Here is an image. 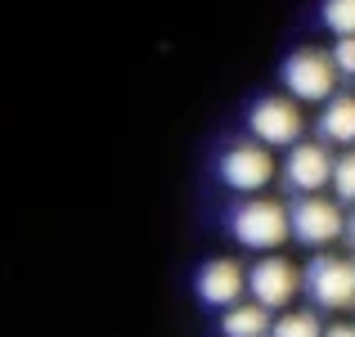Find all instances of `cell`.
<instances>
[{
	"mask_svg": "<svg viewBox=\"0 0 355 337\" xmlns=\"http://www.w3.org/2000/svg\"><path fill=\"white\" fill-rule=\"evenodd\" d=\"M230 230H234V243L248 252H279L288 239H293V216H288V207L279 198H261V193H252V198H243L234 207V216H230Z\"/></svg>",
	"mask_w": 355,
	"mask_h": 337,
	"instance_id": "6da1fadb",
	"label": "cell"
},
{
	"mask_svg": "<svg viewBox=\"0 0 355 337\" xmlns=\"http://www.w3.org/2000/svg\"><path fill=\"white\" fill-rule=\"evenodd\" d=\"M338 63H333L329 50H315V45H302L284 59V86L297 104H324L329 95H338Z\"/></svg>",
	"mask_w": 355,
	"mask_h": 337,
	"instance_id": "7a4b0ae2",
	"label": "cell"
},
{
	"mask_svg": "<svg viewBox=\"0 0 355 337\" xmlns=\"http://www.w3.org/2000/svg\"><path fill=\"white\" fill-rule=\"evenodd\" d=\"M216 175H220V184L234 189V193H261L279 175L275 148L261 144V139H239V144H230L225 153H220Z\"/></svg>",
	"mask_w": 355,
	"mask_h": 337,
	"instance_id": "3957f363",
	"label": "cell"
},
{
	"mask_svg": "<svg viewBox=\"0 0 355 337\" xmlns=\"http://www.w3.org/2000/svg\"><path fill=\"white\" fill-rule=\"evenodd\" d=\"M248 130H252V139H261V144H270V148H293L306 130V117H302V108H297L293 95H270V99H257V104H252Z\"/></svg>",
	"mask_w": 355,
	"mask_h": 337,
	"instance_id": "277c9868",
	"label": "cell"
},
{
	"mask_svg": "<svg viewBox=\"0 0 355 337\" xmlns=\"http://www.w3.org/2000/svg\"><path fill=\"white\" fill-rule=\"evenodd\" d=\"M302 288L324 311H351L355 306V261L347 257H315L302 275Z\"/></svg>",
	"mask_w": 355,
	"mask_h": 337,
	"instance_id": "5b68a950",
	"label": "cell"
},
{
	"mask_svg": "<svg viewBox=\"0 0 355 337\" xmlns=\"http://www.w3.org/2000/svg\"><path fill=\"white\" fill-rule=\"evenodd\" d=\"M293 216V239L306 248H329L347 234V216H342L338 202H329L324 193H302V198L288 207Z\"/></svg>",
	"mask_w": 355,
	"mask_h": 337,
	"instance_id": "8992f818",
	"label": "cell"
},
{
	"mask_svg": "<svg viewBox=\"0 0 355 337\" xmlns=\"http://www.w3.org/2000/svg\"><path fill=\"white\" fill-rule=\"evenodd\" d=\"M248 293L257 297L261 306H270V311H284V306H293V297L302 293V270L288 257H279V252H261L257 266L248 270Z\"/></svg>",
	"mask_w": 355,
	"mask_h": 337,
	"instance_id": "52a82bcc",
	"label": "cell"
},
{
	"mask_svg": "<svg viewBox=\"0 0 355 337\" xmlns=\"http://www.w3.org/2000/svg\"><path fill=\"white\" fill-rule=\"evenodd\" d=\"M333 162H338V157L329 153L324 139H297V144L288 148V162H284L288 189H297V193L329 189V184H333Z\"/></svg>",
	"mask_w": 355,
	"mask_h": 337,
	"instance_id": "ba28073f",
	"label": "cell"
},
{
	"mask_svg": "<svg viewBox=\"0 0 355 337\" xmlns=\"http://www.w3.org/2000/svg\"><path fill=\"white\" fill-rule=\"evenodd\" d=\"M193 288H198L202 306L225 311V306L243 302V293H248V270H243V261H234V257H216L198 270V284Z\"/></svg>",
	"mask_w": 355,
	"mask_h": 337,
	"instance_id": "9c48e42d",
	"label": "cell"
},
{
	"mask_svg": "<svg viewBox=\"0 0 355 337\" xmlns=\"http://www.w3.org/2000/svg\"><path fill=\"white\" fill-rule=\"evenodd\" d=\"M275 329V311L270 306H261L257 297L252 302H234L220 311V333L225 337H270Z\"/></svg>",
	"mask_w": 355,
	"mask_h": 337,
	"instance_id": "30bf717a",
	"label": "cell"
},
{
	"mask_svg": "<svg viewBox=\"0 0 355 337\" xmlns=\"http://www.w3.org/2000/svg\"><path fill=\"white\" fill-rule=\"evenodd\" d=\"M324 144H355V95H329L320 112Z\"/></svg>",
	"mask_w": 355,
	"mask_h": 337,
	"instance_id": "8fae6325",
	"label": "cell"
},
{
	"mask_svg": "<svg viewBox=\"0 0 355 337\" xmlns=\"http://www.w3.org/2000/svg\"><path fill=\"white\" fill-rule=\"evenodd\" d=\"M270 337H324V324L315 311H279L275 315V329H270Z\"/></svg>",
	"mask_w": 355,
	"mask_h": 337,
	"instance_id": "7c38bea8",
	"label": "cell"
},
{
	"mask_svg": "<svg viewBox=\"0 0 355 337\" xmlns=\"http://www.w3.org/2000/svg\"><path fill=\"white\" fill-rule=\"evenodd\" d=\"M320 18L333 36H355V0H324Z\"/></svg>",
	"mask_w": 355,
	"mask_h": 337,
	"instance_id": "4fadbf2b",
	"label": "cell"
},
{
	"mask_svg": "<svg viewBox=\"0 0 355 337\" xmlns=\"http://www.w3.org/2000/svg\"><path fill=\"white\" fill-rule=\"evenodd\" d=\"M333 193L342 202H355V153H342L333 162Z\"/></svg>",
	"mask_w": 355,
	"mask_h": 337,
	"instance_id": "5bb4252c",
	"label": "cell"
},
{
	"mask_svg": "<svg viewBox=\"0 0 355 337\" xmlns=\"http://www.w3.org/2000/svg\"><path fill=\"white\" fill-rule=\"evenodd\" d=\"M329 54H333L342 77H355V36H338V45H333Z\"/></svg>",
	"mask_w": 355,
	"mask_h": 337,
	"instance_id": "9a60e30c",
	"label": "cell"
},
{
	"mask_svg": "<svg viewBox=\"0 0 355 337\" xmlns=\"http://www.w3.org/2000/svg\"><path fill=\"white\" fill-rule=\"evenodd\" d=\"M324 337H355V324H329Z\"/></svg>",
	"mask_w": 355,
	"mask_h": 337,
	"instance_id": "2e32d148",
	"label": "cell"
},
{
	"mask_svg": "<svg viewBox=\"0 0 355 337\" xmlns=\"http://www.w3.org/2000/svg\"><path fill=\"white\" fill-rule=\"evenodd\" d=\"M347 239H351V248H355V216L347 221Z\"/></svg>",
	"mask_w": 355,
	"mask_h": 337,
	"instance_id": "e0dca14e",
	"label": "cell"
}]
</instances>
